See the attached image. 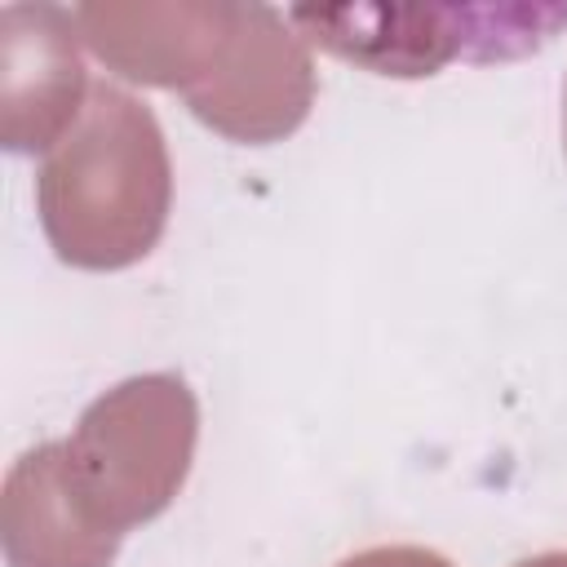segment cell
<instances>
[{
  "label": "cell",
  "mask_w": 567,
  "mask_h": 567,
  "mask_svg": "<svg viewBox=\"0 0 567 567\" xmlns=\"http://www.w3.org/2000/svg\"><path fill=\"white\" fill-rule=\"evenodd\" d=\"M40 226L53 252L84 270L142 261L173 204V159L155 111L97 80L71 133L35 168Z\"/></svg>",
  "instance_id": "cell-1"
},
{
  "label": "cell",
  "mask_w": 567,
  "mask_h": 567,
  "mask_svg": "<svg viewBox=\"0 0 567 567\" xmlns=\"http://www.w3.org/2000/svg\"><path fill=\"white\" fill-rule=\"evenodd\" d=\"M62 443L75 492L102 527L124 536L182 492L199 443V399L177 372L124 377L80 412Z\"/></svg>",
  "instance_id": "cell-2"
},
{
  "label": "cell",
  "mask_w": 567,
  "mask_h": 567,
  "mask_svg": "<svg viewBox=\"0 0 567 567\" xmlns=\"http://www.w3.org/2000/svg\"><path fill=\"white\" fill-rule=\"evenodd\" d=\"M288 22L319 49L377 75H434L447 62H505L536 53L567 27V4H461V0H354L292 4Z\"/></svg>",
  "instance_id": "cell-3"
},
{
  "label": "cell",
  "mask_w": 567,
  "mask_h": 567,
  "mask_svg": "<svg viewBox=\"0 0 567 567\" xmlns=\"http://www.w3.org/2000/svg\"><path fill=\"white\" fill-rule=\"evenodd\" d=\"M186 106L235 142L288 137L315 102V58L310 40L288 22V13L239 0L235 31L217 66L182 93Z\"/></svg>",
  "instance_id": "cell-4"
},
{
  "label": "cell",
  "mask_w": 567,
  "mask_h": 567,
  "mask_svg": "<svg viewBox=\"0 0 567 567\" xmlns=\"http://www.w3.org/2000/svg\"><path fill=\"white\" fill-rule=\"evenodd\" d=\"M84 35L75 9L13 0L0 9V142L53 151L89 102Z\"/></svg>",
  "instance_id": "cell-5"
},
{
  "label": "cell",
  "mask_w": 567,
  "mask_h": 567,
  "mask_svg": "<svg viewBox=\"0 0 567 567\" xmlns=\"http://www.w3.org/2000/svg\"><path fill=\"white\" fill-rule=\"evenodd\" d=\"M239 0H84V44L115 75L159 89H195L235 31Z\"/></svg>",
  "instance_id": "cell-6"
},
{
  "label": "cell",
  "mask_w": 567,
  "mask_h": 567,
  "mask_svg": "<svg viewBox=\"0 0 567 567\" xmlns=\"http://www.w3.org/2000/svg\"><path fill=\"white\" fill-rule=\"evenodd\" d=\"M120 532L102 527L66 470V443L27 447L0 487V545L9 567H111Z\"/></svg>",
  "instance_id": "cell-7"
},
{
  "label": "cell",
  "mask_w": 567,
  "mask_h": 567,
  "mask_svg": "<svg viewBox=\"0 0 567 567\" xmlns=\"http://www.w3.org/2000/svg\"><path fill=\"white\" fill-rule=\"evenodd\" d=\"M337 567H452V563L425 545H372V549L341 558Z\"/></svg>",
  "instance_id": "cell-8"
},
{
  "label": "cell",
  "mask_w": 567,
  "mask_h": 567,
  "mask_svg": "<svg viewBox=\"0 0 567 567\" xmlns=\"http://www.w3.org/2000/svg\"><path fill=\"white\" fill-rule=\"evenodd\" d=\"M514 567H567V549H545V554H532Z\"/></svg>",
  "instance_id": "cell-9"
},
{
  "label": "cell",
  "mask_w": 567,
  "mask_h": 567,
  "mask_svg": "<svg viewBox=\"0 0 567 567\" xmlns=\"http://www.w3.org/2000/svg\"><path fill=\"white\" fill-rule=\"evenodd\" d=\"M563 151H567V75H563Z\"/></svg>",
  "instance_id": "cell-10"
}]
</instances>
